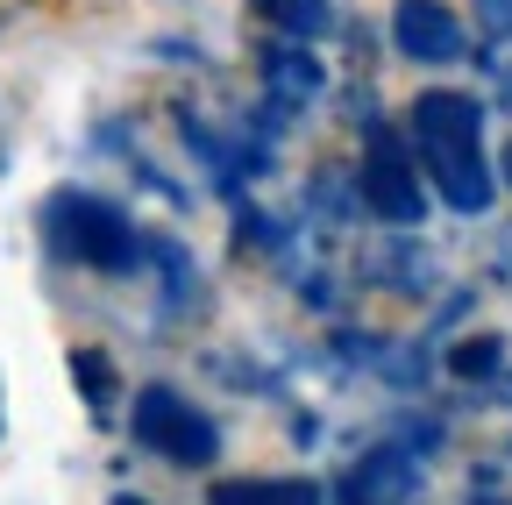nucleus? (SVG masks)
I'll use <instances>...</instances> for the list:
<instances>
[{
	"mask_svg": "<svg viewBox=\"0 0 512 505\" xmlns=\"http://www.w3.org/2000/svg\"><path fill=\"white\" fill-rule=\"evenodd\" d=\"M278 29H292V36H320L328 29V0H256Z\"/></svg>",
	"mask_w": 512,
	"mask_h": 505,
	"instance_id": "nucleus-7",
	"label": "nucleus"
},
{
	"mask_svg": "<svg viewBox=\"0 0 512 505\" xmlns=\"http://www.w3.org/2000/svg\"><path fill=\"white\" fill-rule=\"evenodd\" d=\"M363 200H370L384 221H413V214H420V178H413V164L399 157V143H392V136H370Z\"/></svg>",
	"mask_w": 512,
	"mask_h": 505,
	"instance_id": "nucleus-4",
	"label": "nucleus"
},
{
	"mask_svg": "<svg viewBox=\"0 0 512 505\" xmlns=\"http://www.w3.org/2000/svg\"><path fill=\"white\" fill-rule=\"evenodd\" d=\"M128 427H136V441L150 456H164V463H214L221 456V434H214V420L200 413V406H185L171 385H150V392H136V413H128Z\"/></svg>",
	"mask_w": 512,
	"mask_h": 505,
	"instance_id": "nucleus-2",
	"label": "nucleus"
},
{
	"mask_svg": "<svg viewBox=\"0 0 512 505\" xmlns=\"http://www.w3.org/2000/svg\"><path fill=\"white\" fill-rule=\"evenodd\" d=\"M114 505H150V498H128V491H121V498H114Z\"/></svg>",
	"mask_w": 512,
	"mask_h": 505,
	"instance_id": "nucleus-9",
	"label": "nucleus"
},
{
	"mask_svg": "<svg viewBox=\"0 0 512 505\" xmlns=\"http://www.w3.org/2000/svg\"><path fill=\"white\" fill-rule=\"evenodd\" d=\"M484 22H491V29H512V0H491V8H484Z\"/></svg>",
	"mask_w": 512,
	"mask_h": 505,
	"instance_id": "nucleus-8",
	"label": "nucleus"
},
{
	"mask_svg": "<svg viewBox=\"0 0 512 505\" xmlns=\"http://www.w3.org/2000/svg\"><path fill=\"white\" fill-rule=\"evenodd\" d=\"M477 505H498V498H477Z\"/></svg>",
	"mask_w": 512,
	"mask_h": 505,
	"instance_id": "nucleus-10",
	"label": "nucleus"
},
{
	"mask_svg": "<svg viewBox=\"0 0 512 505\" xmlns=\"http://www.w3.org/2000/svg\"><path fill=\"white\" fill-rule=\"evenodd\" d=\"M392 36H399V50L406 57H456L463 50V29H456V15L441 8V0H399V22H392Z\"/></svg>",
	"mask_w": 512,
	"mask_h": 505,
	"instance_id": "nucleus-5",
	"label": "nucleus"
},
{
	"mask_svg": "<svg viewBox=\"0 0 512 505\" xmlns=\"http://www.w3.org/2000/svg\"><path fill=\"white\" fill-rule=\"evenodd\" d=\"M413 143L427 178L441 185V200L456 214H484L491 207V171H484V107L470 93H420L413 100Z\"/></svg>",
	"mask_w": 512,
	"mask_h": 505,
	"instance_id": "nucleus-1",
	"label": "nucleus"
},
{
	"mask_svg": "<svg viewBox=\"0 0 512 505\" xmlns=\"http://www.w3.org/2000/svg\"><path fill=\"white\" fill-rule=\"evenodd\" d=\"M505 171H512V157H505Z\"/></svg>",
	"mask_w": 512,
	"mask_h": 505,
	"instance_id": "nucleus-11",
	"label": "nucleus"
},
{
	"mask_svg": "<svg viewBox=\"0 0 512 505\" xmlns=\"http://www.w3.org/2000/svg\"><path fill=\"white\" fill-rule=\"evenodd\" d=\"M207 505H328V498L306 477H221Z\"/></svg>",
	"mask_w": 512,
	"mask_h": 505,
	"instance_id": "nucleus-6",
	"label": "nucleus"
},
{
	"mask_svg": "<svg viewBox=\"0 0 512 505\" xmlns=\"http://www.w3.org/2000/svg\"><path fill=\"white\" fill-rule=\"evenodd\" d=\"M50 235H57L64 257L100 264V271H121L128 257H136V228H128L107 200H86V193H64L50 207Z\"/></svg>",
	"mask_w": 512,
	"mask_h": 505,
	"instance_id": "nucleus-3",
	"label": "nucleus"
}]
</instances>
